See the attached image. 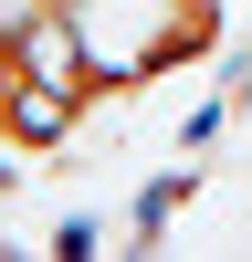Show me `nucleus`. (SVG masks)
<instances>
[{
  "instance_id": "nucleus-2",
  "label": "nucleus",
  "mask_w": 252,
  "mask_h": 262,
  "mask_svg": "<svg viewBox=\"0 0 252 262\" xmlns=\"http://www.w3.org/2000/svg\"><path fill=\"white\" fill-rule=\"evenodd\" d=\"M95 74L74 63V42L53 32V21L11 11L0 21V147L11 158H53V147H74V126L95 116Z\"/></svg>"
},
{
  "instance_id": "nucleus-1",
  "label": "nucleus",
  "mask_w": 252,
  "mask_h": 262,
  "mask_svg": "<svg viewBox=\"0 0 252 262\" xmlns=\"http://www.w3.org/2000/svg\"><path fill=\"white\" fill-rule=\"evenodd\" d=\"M74 42V63L95 74V95H137V84H168L189 63L221 53L231 0H74L53 21Z\"/></svg>"
}]
</instances>
